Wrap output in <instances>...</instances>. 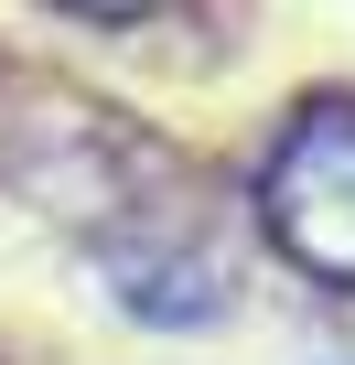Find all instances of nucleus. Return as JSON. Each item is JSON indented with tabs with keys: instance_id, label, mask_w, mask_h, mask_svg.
I'll return each instance as SVG.
<instances>
[{
	"instance_id": "obj_1",
	"label": "nucleus",
	"mask_w": 355,
	"mask_h": 365,
	"mask_svg": "<svg viewBox=\"0 0 355 365\" xmlns=\"http://www.w3.org/2000/svg\"><path fill=\"white\" fill-rule=\"evenodd\" d=\"M259 215H269V237H280L291 269L355 290V108L344 97L291 118V140L259 172Z\"/></svg>"
},
{
	"instance_id": "obj_2",
	"label": "nucleus",
	"mask_w": 355,
	"mask_h": 365,
	"mask_svg": "<svg viewBox=\"0 0 355 365\" xmlns=\"http://www.w3.org/2000/svg\"><path fill=\"white\" fill-rule=\"evenodd\" d=\"M76 11H108L119 22V11H161V0H76Z\"/></svg>"
}]
</instances>
